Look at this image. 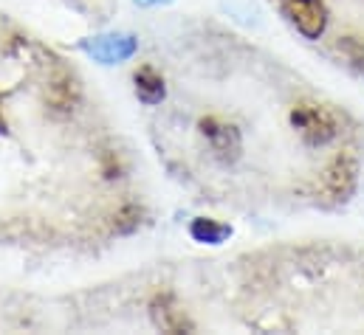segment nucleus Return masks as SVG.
<instances>
[{
	"label": "nucleus",
	"mask_w": 364,
	"mask_h": 335,
	"mask_svg": "<svg viewBox=\"0 0 364 335\" xmlns=\"http://www.w3.org/2000/svg\"><path fill=\"white\" fill-rule=\"evenodd\" d=\"M0 130H3V119H0Z\"/></svg>",
	"instance_id": "nucleus-7"
},
{
	"label": "nucleus",
	"mask_w": 364,
	"mask_h": 335,
	"mask_svg": "<svg viewBox=\"0 0 364 335\" xmlns=\"http://www.w3.org/2000/svg\"><path fill=\"white\" fill-rule=\"evenodd\" d=\"M226 234H229V229L215 226L212 220H195L192 223V237L200 240V243H220Z\"/></svg>",
	"instance_id": "nucleus-6"
},
{
	"label": "nucleus",
	"mask_w": 364,
	"mask_h": 335,
	"mask_svg": "<svg viewBox=\"0 0 364 335\" xmlns=\"http://www.w3.org/2000/svg\"><path fill=\"white\" fill-rule=\"evenodd\" d=\"M133 54V43L130 40H122V37H110L105 40V51L96 48V57L105 60V62H113V60H124Z\"/></svg>",
	"instance_id": "nucleus-5"
},
{
	"label": "nucleus",
	"mask_w": 364,
	"mask_h": 335,
	"mask_svg": "<svg viewBox=\"0 0 364 335\" xmlns=\"http://www.w3.org/2000/svg\"><path fill=\"white\" fill-rule=\"evenodd\" d=\"M282 6H285V11H288V17L294 20V26H296L305 37L316 40V37L325 31L328 14H325L322 0H282Z\"/></svg>",
	"instance_id": "nucleus-2"
},
{
	"label": "nucleus",
	"mask_w": 364,
	"mask_h": 335,
	"mask_svg": "<svg viewBox=\"0 0 364 335\" xmlns=\"http://www.w3.org/2000/svg\"><path fill=\"white\" fill-rule=\"evenodd\" d=\"M136 93H139L141 101L156 104V101L164 99V82H161V77H159L153 68H141V71L136 74Z\"/></svg>",
	"instance_id": "nucleus-4"
},
{
	"label": "nucleus",
	"mask_w": 364,
	"mask_h": 335,
	"mask_svg": "<svg viewBox=\"0 0 364 335\" xmlns=\"http://www.w3.org/2000/svg\"><path fill=\"white\" fill-rule=\"evenodd\" d=\"M353 164L348 161V158H336L333 161V167L325 172V183H328V189L333 192V194H348L350 192V186H353Z\"/></svg>",
	"instance_id": "nucleus-3"
},
{
	"label": "nucleus",
	"mask_w": 364,
	"mask_h": 335,
	"mask_svg": "<svg viewBox=\"0 0 364 335\" xmlns=\"http://www.w3.org/2000/svg\"><path fill=\"white\" fill-rule=\"evenodd\" d=\"M291 121L308 144H325L336 136V116L314 101H302L291 110Z\"/></svg>",
	"instance_id": "nucleus-1"
}]
</instances>
